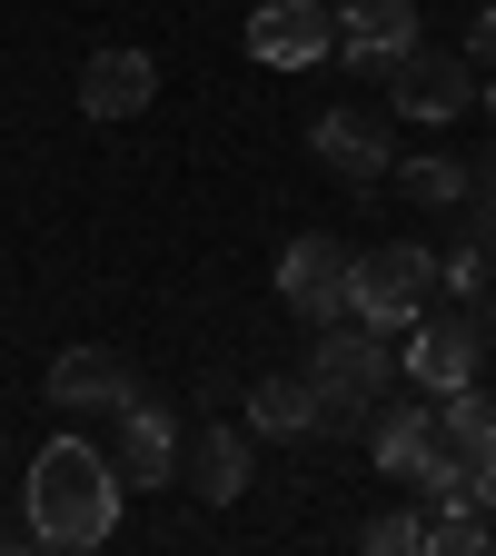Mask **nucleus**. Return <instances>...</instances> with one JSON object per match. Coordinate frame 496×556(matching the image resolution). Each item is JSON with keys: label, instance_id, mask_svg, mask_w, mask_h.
<instances>
[{"label": "nucleus", "instance_id": "nucleus-21", "mask_svg": "<svg viewBox=\"0 0 496 556\" xmlns=\"http://www.w3.org/2000/svg\"><path fill=\"white\" fill-rule=\"evenodd\" d=\"M467 497H476V507H496V457H476V477H467Z\"/></svg>", "mask_w": 496, "mask_h": 556}, {"label": "nucleus", "instance_id": "nucleus-20", "mask_svg": "<svg viewBox=\"0 0 496 556\" xmlns=\"http://www.w3.org/2000/svg\"><path fill=\"white\" fill-rule=\"evenodd\" d=\"M467 60H486V70H496V11H476V30H467Z\"/></svg>", "mask_w": 496, "mask_h": 556}, {"label": "nucleus", "instance_id": "nucleus-12", "mask_svg": "<svg viewBox=\"0 0 496 556\" xmlns=\"http://www.w3.org/2000/svg\"><path fill=\"white\" fill-rule=\"evenodd\" d=\"M110 467H119V486H179V417L150 407V397H129V407H119Z\"/></svg>", "mask_w": 496, "mask_h": 556}, {"label": "nucleus", "instance_id": "nucleus-16", "mask_svg": "<svg viewBox=\"0 0 496 556\" xmlns=\"http://www.w3.org/2000/svg\"><path fill=\"white\" fill-rule=\"evenodd\" d=\"M397 189L428 199V208H467V199H476V169H467L457 150H417V160H397Z\"/></svg>", "mask_w": 496, "mask_h": 556}, {"label": "nucleus", "instance_id": "nucleus-13", "mask_svg": "<svg viewBox=\"0 0 496 556\" xmlns=\"http://www.w3.org/2000/svg\"><path fill=\"white\" fill-rule=\"evenodd\" d=\"M160 100V60L150 50H90L80 60V119H139Z\"/></svg>", "mask_w": 496, "mask_h": 556}, {"label": "nucleus", "instance_id": "nucleus-4", "mask_svg": "<svg viewBox=\"0 0 496 556\" xmlns=\"http://www.w3.org/2000/svg\"><path fill=\"white\" fill-rule=\"evenodd\" d=\"M378 90H387V110H397V119H467V110H476V60L417 40L407 60H387V70H378Z\"/></svg>", "mask_w": 496, "mask_h": 556}, {"label": "nucleus", "instance_id": "nucleus-14", "mask_svg": "<svg viewBox=\"0 0 496 556\" xmlns=\"http://www.w3.org/2000/svg\"><path fill=\"white\" fill-rule=\"evenodd\" d=\"M428 438H437V397H428V388H417L407 407H387V397H378V417H368V457H378V467H387L397 486L417 477V457H428Z\"/></svg>", "mask_w": 496, "mask_h": 556}, {"label": "nucleus", "instance_id": "nucleus-17", "mask_svg": "<svg viewBox=\"0 0 496 556\" xmlns=\"http://www.w3.org/2000/svg\"><path fill=\"white\" fill-rule=\"evenodd\" d=\"M428 546H437V556H486V546H496V507H476V497H437Z\"/></svg>", "mask_w": 496, "mask_h": 556}, {"label": "nucleus", "instance_id": "nucleus-2", "mask_svg": "<svg viewBox=\"0 0 496 556\" xmlns=\"http://www.w3.org/2000/svg\"><path fill=\"white\" fill-rule=\"evenodd\" d=\"M308 388H318V428L368 438L378 397L397 388V338H378L368 318H328V328H308Z\"/></svg>", "mask_w": 496, "mask_h": 556}, {"label": "nucleus", "instance_id": "nucleus-3", "mask_svg": "<svg viewBox=\"0 0 496 556\" xmlns=\"http://www.w3.org/2000/svg\"><path fill=\"white\" fill-rule=\"evenodd\" d=\"M437 289V249L428 239H387V249H347V318H368L378 338H407L417 308Z\"/></svg>", "mask_w": 496, "mask_h": 556}, {"label": "nucleus", "instance_id": "nucleus-6", "mask_svg": "<svg viewBox=\"0 0 496 556\" xmlns=\"http://www.w3.org/2000/svg\"><path fill=\"white\" fill-rule=\"evenodd\" d=\"M278 308H289L298 328H328L347 318V239H289L278 249Z\"/></svg>", "mask_w": 496, "mask_h": 556}, {"label": "nucleus", "instance_id": "nucleus-18", "mask_svg": "<svg viewBox=\"0 0 496 556\" xmlns=\"http://www.w3.org/2000/svg\"><path fill=\"white\" fill-rule=\"evenodd\" d=\"M486 278H496V249H486L476 229L437 249V289H457V299H476V289H486Z\"/></svg>", "mask_w": 496, "mask_h": 556}, {"label": "nucleus", "instance_id": "nucleus-15", "mask_svg": "<svg viewBox=\"0 0 496 556\" xmlns=\"http://www.w3.org/2000/svg\"><path fill=\"white\" fill-rule=\"evenodd\" d=\"M249 428H258V438H308V428H318L308 368H298V378H258V388H249Z\"/></svg>", "mask_w": 496, "mask_h": 556}, {"label": "nucleus", "instance_id": "nucleus-7", "mask_svg": "<svg viewBox=\"0 0 496 556\" xmlns=\"http://www.w3.org/2000/svg\"><path fill=\"white\" fill-rule=\"evenodd\" d=\"M308 150H318V169H338L347 189H368V179H387V169H397V129H387V110L347 100V110H318Z\"/></svg>", "mask_w": 496, "mask_h": 556}, {"label": "nucleus", "instance_id": "nucleus-23", "mask_svg": "<svg viewBox=\"0 0 496 556\" xmlns=\"http://www.w3.org/2000/svg\"><path fill=\"white\" fill-rule=\"evenodd\" d=\"M486 338H496V278H486Z\"/></svg>", "mask_w": 496, "mask_h": 556}, {"label": "nucleus", "instance_id": "nucleus-19", "mask_svg": "<svg viewBox=\"0 0 496 556\" xmlns=\"http://www.w3.org/2000/svg\"><path fill=\"white\" fill-rule=\"evenodd\" d=\"M358 546L368 556H417V546H428V517H417V507H387V517L358 527Z\"/></svg>", "mask_w": 496, "mask_h": 556}, {"label": "nucleus", "instance_id": "nucleus-9", "mask_svg": "<svg viewBox=\"0 0 496 556\" xmlns=\"http://www.w3.org/2000/svg\"><path fill=\"white\" fill-rule=\"evenodd\" d=\"M397 368L428 388V397H437V388H467V378L486 368V328H476V318H417L407 348H397Z\"/></svg>", "mask_w": 496, "mask_h": 556}, {"label": "nucleus", "instance_id": "nucleus-10", "mask_svg": "<svg viewBox=\"0 0 496 556\" xmlns=\"http://www.w3.org/2000/svg\"><path fill=\"white\" fill-rule=\"evenodd\" d=\"M179 486H189L199 507H239L249 486H258L249 428H199V438H179Z\"/></svg>", "mask_w": 496, "mask_h": 556}, {"label": "nucleus", "instance_id": "nucleus-5", "mask_svg": "<svg viewBox=\"0 0 496 556\" xmlns=\"http://www.w3.org/2000/svg\"><path fill=\"white\" fill-rule=\"evenodd\" d=\"M338 50V0H258L249 11V60L258 70H318Z\"/></svg>", "mask_w": 496, "mask_h": 556}, {"label": "nucleus", "instance_id": "nucleus-1", "mask_svg": "<svg viewBox=\"0 0 496 556\" xmlns=\"http://www.w3.org/2000/svg\"><path fill=\"white\" fill-rule=\"evenodd\" d=\"M30 527H40V546H100L110 527H119V467H110V447H90V438H50L40 457H30Z\"/></svg>", "mask_w": 496, "mask_h": 556}, {"label": "nucleus", "instance_id": "nucleus-8", "mask_svg": "<svg viewBox=\"0 0 496 556\" xmlns=\"http://www.w3.org/2000/svg\"><path fill=\"white\" fill-rule=\"evenodd\" d=\"M417 50V11L407 0H338V70H358V80H378L387 60H407Z\"/></svg>", "mask_w": 496, "mask_h": 556}, {"label": "nucleus", "instance_id": "nucleus-11", "mask_svg": "<svg viewBox=\"0 0 496 556\" xmlns=\"http://www.w3.org/2000/svg\"><path fill=\"white\" fill-rule=\"evenodd\" d=\"M129 397H139V378H129V358H119V348H60V358H50V407L119 417Z\"/></svg>", "mask_w": 496, "mask_h": 556}, {"label": "nucleus", "instance_id": "nucleus-22", "mask_svg": "<svg viewBox=\"0 0 496 556\" xmlns=\"http://www.w3.org/2000/svg\"><path fill=\"white\" fill-rule=\"evenodd\" d=\"M476 110H496V70H486V90H476Z\"/></svg>", "mask_w": 496, "mask_h": 556}]
</instances>
